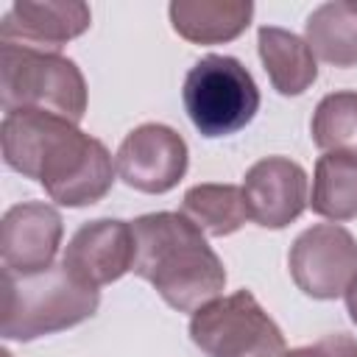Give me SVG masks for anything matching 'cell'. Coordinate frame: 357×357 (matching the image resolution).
Listing matches in <instances>:
<instances>
[{
	"mask_svg": "<svg viewBox=\"0 0 357 357\" xmlns=\"http://www.w3.org/2000/svg\"><path fill=\"white\" fill-rule=\"evenodd\" d=\"M310 209L335 223L357 218V153L329 151L318 156Z\"/></svg>",
	"mask_w": 357,
	"mask_h": 357,
	"instance_id": "cell-16",
	"label": "cell"
},
{
	"mask_svg": "<svg viewBox=\"0 0 357 357\" xmlns=\"http://www.w3.org/2000/svg\"><path fill=\"white\" fill-rule=\"evenodd\" d=\"M257 47L262 67L279 95H301L315 84L318 64L307 39L276 25H262L257 33Z\"/></svg>",
	"mask_w": 357,
	"mask_h": 357,
	"instance_id": "cell-14",
	"label": "cell"
},
{
	"mask_svg": "<svg viewBox=\"0 0 357 357\" xmlns=\"http://www.w3.org/2000/svg\"><path fill=\"white\" fill-rule=\"evenodd\" d=\"M343 296H346V310H349V318L357 324V276L351 279V284L346 287V293H343Z\"/></svg>",
	"mask_w": 357,
	"mask_h": 357,
	"instance_id": "cell-20",
	"label": "cell"
},
{
	"mask_svg": "<svg viewBox=\"0 0 357 357\" xmlns=\"http://www.w3.org/2000/svg\"><path fill=\"white\" fill-rule=\"evenodd\" d=\"M248 215L262 229H284L307 209V173L287 156H265L254 162L243 178Z\"/></svg>",
	"mask_w": 357,
	"mask_h": 357,
	"instance_id": "cell-12",
	"label": "cell"
},
{
	"mask_svg": "<svg viewBox=\"0 0 357 357\" xmlns=\"http://www.w3.org/2000/svg\"><path fill=\"white\" fill-rule=\"evenodd\" d=\"M287 357H357V340L346 332H335L310 346L287 351Z\"/></svg>",
	"mask_w": 357,
	"mask_h": 357,
	"instance_id": "cell-19",
	"label": "cell"
},
{
	"mask_svg": "<svg viewBox=\"0 0 357 357\" xmlns=\"http://www.w3.org/2000/svg\"><path fill=\"white\" fill-rule=\"evenodd\" d=\"M307 45L312 56L332 67L357 64V0L321 3L307 17Z\"/></svg>",
	"mask_w": 357,
	"mask_h": 357,
	"instance_id": "cell-15",
	"label": "cell"
},
{
	"mask_svg": "<svg viewBox=\"0 0 357 357\" xmlns=\"http://www.w3.org/2000/svg\"><path fill=\"white\" fill-rule=\"evenodd\" d=\"M287 265L304 296L337 298L357 276V240L340 223H318L293 240Z\"/></svg>",
	"mask_w": 357,
	"mask_h": 357,
	"instance_id": "cell-7",
	"label": "cell"
},
{
	"mask_svg": "<svg viewBox=\"0 0 357 357\" xmlns=\"http://www.w3.org/2000/svg\"><path fill=\"white\" fill-rule=\"evenodd\" d=\"M61 215L42 201L6 209L0 223V259L8 273H39L53 268L61 245Z\"/></svg>",
	"mask_w": 357,
	"mask_h": 357,
	"instance_id": "cell-10",
	"label": "cell"
},
{
	"mask_svg": "<svg viewBox=\"0 0 357 357\" xmlns=\"http://www.w3.org/2000/svg\"><path fill=\"white\" fill-rule=\"evenodd\" d=\"M134 273L178 312H198L220 298L226 268L204 231L184 212H151L134 223Z\"/></svg>",
	"mask_w": 357,
	"mask_h": 357,
	"instance_id": "cell-2",
	"label": "cell"
},
{
	"mask_svg": "<svg viewBox=\"0 0 357 357\" xmlns=\"http://www.w3.org/2000/svg\"><path fill=\"white\" fill-rule=\"evenodd\" d=\"M0 103L3 112L36 109L78 126L86 114V81L61 53L0 42Z\"/></svg>",
	"mask_w": 357,
	"mask_h": 357,
	"instance_id": "cell-4",
	"label": "cell"
},
{
	"mask_svg": "<svg viewBox=\"0 0 357 357\" xmlns=\"http://www.w3.org/2000/svg\"><path fill=\"white\" fill-rule=\"evenodd\" d=\"M184 215L206 234L226 237L251 220L243 187L237 184H195L184 192Z\"/></svg>",
	"mask_w": 357,
	"mask_h": 357,
	"instance_id": "cell-17",
	"label": "cell"
},
{
	"mask_svg": "<svg viewBox=\"0 0 357 357\" xmlns=\"http://www.w3.org/2000/svg\"><path fill=\"white\" fill-rule=\"evenodd\" d=\"M173 31L192 45H220L237 39L254 17L251 0H173Z\"/></svg>",
	"mask_w": 357,
	"mask_h": 357,
	"instance_id": "cell-13",
	"label": "cell"
},
{
	"mask_svg": "<svg viewBox=\"0 0 357 357\" xmlns=\"http://www.w3.org/2000/svg\"><path fill=\"white\" fill-rule=\"evenodd\" d=\"M181 98L187 117L204 137L237 134L259 109V89L251 73L234 56L218 53H209L190 67Z\"/></svg>",
	"mask_w": 357,
	"mask_h": 357,
	"instance_id": "cell-5",
	"label": "cell"
},
{
	"mask_svg": "<svg viewBox=\"0 0 357 357\" xmlns=\"http://www.w3.org/2000/svg\"><path fill=\"white\" fill-rule=\"evenodd\" d=\"M312 142L329 153H357V92L340 89L321 98V103L312 112Z\"/></svg>",
	"mask_w": 357,
	"mask_h": 357,
	"instance_id": "cell-18",
	"label": "cell"
},
{
	"mask_svg": "<svg viewBox=\"0 0 357 357\" xmlns=\"http://www.w3.org/2000/svg\"><path fill=\"white\" fill-rule=\"evenodd\" d=\"M187 165L190 151L184 137L162 123H142L128 131L114 159L120 178L148 195H162L173 190L184 178Z\"/></svg>",
	"mask_w": 357,
	"mask_h": 357,
	"instance_id": "cell-8",
	"label": "cell"
},
{
	"mask_svg": "<svg viewBox=\"0 0 357 357\" xmlns=\"http://www.w3.org/2000/svg\"><path fill=\"white\" fill-rule=\"evenodd\" d=\"M190 337L206 357H287L282 329L248 290L192 312Z\"/></svg>",
	"mask_w": 357,
	"mask_h": 357,
	"instance_id": "cell-6",
	"label": "cell"
},
{
	"mask_svg": "<svg viewBox=\"0 0 357 357\" xmlns=\"http://www.w3.org/2000/svg\"><path fill=\"white\" fill-rule=\"evenodd\" d=\"M137 240L134 229L117 218H98L84 223L64 248L61 265L84 284H112L134 271Z\"/></svg>",
	"mask_w": 357,
	"mask_h": 357,
	"instance_id": "cell-9",
	"label": "cell"
},
{
	"mask_svg": "<svg viewBox=\"0 0 357 357\" xmlns=\"http://www.w3.org/2000/svg\"><path fill=\"white\" fill-rule=\"evenodd\" d=\"M98 304V287L78 282L64 265L25 276L6 271V307L0 332L6 340H36L92 318Z\"/></svg>",
	"mask_w": 357,
	"mask_h": 357,
	"instance_id": "cell-3",
	"label": "cell"
},
{
	"mask_svg": "<svg viewBox=\"0 0 357 357\" xmlns=\"http://www.w3.org/2000/svg\"><path fill=\"white\" fill-rule=\"evenodd\" d=\"M89 25L92 11L81 0H20L0 22V42L59 53Z\"/></svg>",
	"mask_w": 357,
	"mask_h": 357,
	"instance_id": "cell-11",
	"label": "cell"
},
{
	"mask_svg": "<svg viewBox=\"0 0 357 357\" xmlns=\"http://www.w3.org/2000/svg\"><path fill=\"white\" fill-rule=\"evenodd\" d=\"M3 162L45 187L59 206H92L114 184L106 145L75 123L36 109L6 112L0 123Z\"/></svg>",
	"mask_w": 357,
	"mask_h": 357,
	"instance_id": "cell-1",
	"label": "cell"
}]
</instances>
